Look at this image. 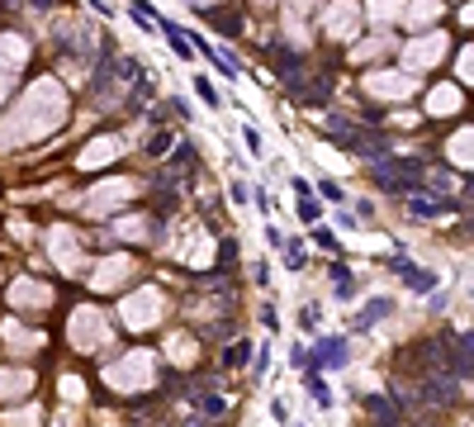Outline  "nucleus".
I'll return each instance as SVG.
<instances>
[{
  "label": "nucleus",
  "instance_id": "6",
  "mask_svg": "<svg viewBox=\"0 0 474 427\" xmlns=\"http://www.w3.org/2000/svg\"><path fill=\"white\" fill-rule=\"evenodd\" d=\"M456 205H446V200H412V214H422V219H437V214H451Z\"/></svg>",
  "mask_w": 474,
  "mask_h": 427
},
{
  "label": "nucleus",
  "instance_id": "9",
  "mask_svg": "<svg viewBox=\"0 0 474 427\" xmlns=\"http://www.w3.org/2000/svg\"><path fill=\"white\" fill-rule=\"evenodd\" d=\"M318 190H323V195H328L332 205H342V186H337V181H318Z\"/></svg>",
  "mask_w": 474,
  "mask_h": 427
},
{
  "label": "nucleus",
  "instance_id": "1",
  "mask_svg": "<svg viewBox=\"0 0 474 427\" xmlns=\"http://www.w3.org/2000/svg\"><path fill=\"white\" fill-rule=\"evenodd\" d=\"M389 271L408 285L412 295H432V290H437V271H422L417 261H408V256H394V266H389Z\"/></svg>",
  "mask_w": 474,
  "mask_h": 427
},
{
  "label": "nucleus",
  "instance_id": "10",
  "mask_svg": "<svg viewBox=\"0 0 474 427\" xmlns=\"http://www.w3.org/2000/svg\"><path fill=\"white\" fill-rule=\"evenodd\" d=\"M299 219L304 223H318V205H313V200H299Z\"/></svg>",
  "mask_w": 474,
  "mask_h": 427
},
{
  "label": "nucleus",
  "instance_id": "8",
  "mask_svg": "<svg viewBox=\"0 0 474 427\" xmlns=\"http://www.w3.org/2000/svg\"><path fill=\"white\" fill-rule=\"evenodd\" d=\"M242 142H247L252 157H261V133H256V128H242Z\"/></svg>",
  "mask_w": 474,
  "mask_h": 427
},
{
  "label": "nucleus",
  "instance_id": "16",
  "mask_svg": "<svg viewBox=\"0 0 474 427\" xmlns=\"http://www.w3.org/2000/svg\"><path fill=\"white\" fill-rule=\"evenodd\" d=\"M460 351H465V361H474V332H465V342H460Z\"/></svg>",
  "mask_w": 474,
  "mask_h": 427
},
{
  "label": "nucleus",
  "instance_id": "11",
  "mask_svg": "<svg viewBox=\"0 0 474 427\" xmlns=\"http://www.w3.org/2000/svg\"><path fill=\"white\" fill-rule=\"evenodd\" d=\"M233 200L237 205H247V200H252V186H247V181H233Z\"/></svg>",
  "mask_w": 474,
  "mask_h": 427
},
{
  "label": "nucleus",
  "instance_id": "5",
  "mask_svg": "<svg viewBox=\"0 0 474 427\" xmlns=\"http://www.w3.org/2000/svg\"><path fill=\"white\" fill-rule=\"evenodd\" d=\"M195 95H200V100H204L209 110H219V105H223V95L214 91V81H209V76H195Z\"/></svg>",
  "mask_w": 474,
  "mask_h": 427
},
{
  "label": "nucleus",
  "instance_id": "12",
  "mask_svg": "<svg viewBox=\"0 0 474 427\" xmlns=\"http://www.w3.org/2000/svg\"><path fill=\"white\" fill-rule=\"evenodd\" d=\"M247 356H252V347H242V342H237V347L228 351V365H242V361H247Z\"/></svg>",
  "mask_w": 474,
  "mask_h": 427
},
{
  "label": "nucleus",
  "instance_id": "4",
  "mask_svg": "<svg viewBox=\"0 0 474 427\" xmlns=\"http://www.w3.org/2000/svg\"><path fill=\"white\" fill-rule=\"evenodd\" d=\"M304 385H308V394H313L318 404H323V409L332 404V385H328L323 375H318V370H308V375H304Z\"/></svg>",
  "mask_w": 474,
  "mask_h": 427
},
{
  "label": "nucleus",
  "instance_id": "7",
  "mask_svg": "<svg viewBox=\"0 0 474 427\" xmlns=\"http://www.w3.org/2000/svg\"><path fill=\"white\" fill-rule=\"evenodd\" d=\"M284 256H289V271H304V247L299 242H284Z\"/></svg>",
  "mask_w": 474,
  "mask_h": 427
},
{
  "label": "nucleus",
  "instance_id": "2",
  "mask_svg": "<svg viewBox=\"0 0 474 427\" xmlns=\"http://www.w3.org/2000/svg\"><path fill=\"white\" fill-rule=\"evenodd\" d=\"M318 365H328V370L347 365V337H323L318 342Z\"/></svg>",
  "mask_w": 474,
  "mask_h": 427
},
{
  "label": "nucleus",
  "instance_id": "17",
  "mask_svg": "<svg viewBox=\"0 0 474 427\" xmlns=\"http://www.w3.org/2000/svg\"><path fill=\"white\" fill-rule=\"evenodd\" d=\"M33 5H52V0H33Z\"/></svg>",
  "mask_w": 474,
  "mask_h": 427
},
{
  "label": "nucleus",
  "instance_id": "3",
  "mask_svg": "<svg viewBox=\"0 0 474 427\" xmlns=\"http://www.w3.org/2000/svg\"><path fill=\"white\" fill-rule=\"evenodd\" d=\"M389 314H394V300H370V309H365V314H356V328H375V323H379V318H389Z\"/></svg>",
  "mask_w": 474,
  "mask_h": 427
},
{
  "label": "nucleus",
  "instance_id": "13",
  "mask_svg": "<svg viewBox=\"0 0 474 427\" xmlns=\"http://www.w3.org/2000/svg\"><path fill=\"white\" fill-rule=\"evenodd\" d=\"M289 186L299 190V200H308V190H313V186H308V181H304V176H289Z\"/></svg>",
  "mask_w": 474,
  "mask_h": 427
},
{
  "label": "nucleus",
  "instance_id": "14",
  "mask_svg": "<svg viewBox=\"0 0 474 427\" xmlns=\"http://www.w3.org/2000/svg\"><path fill=\"white\" fill-rule=\"evenodd\" d=\"M299 323H304V328H308V332L318 328V309H313V304H308V309H304V318H299Z\"/></svg>",
  "mask_w": 474,
  "mask_h": 427
},
{
  "label": "nucleus",
  "instance_id": "15",
  "mask_svg": "<svg viewBox=\"0 0 474 427\" xmlns=\"http://www.w3.org/2000/svg\"><path fill=\"white\" fill-rule=\"evenodd\" d=\"M270 413H275L280 423H289V409H284V399H270Z\"/></svg>",
  "mask_w": 474,
  "mask_h": 427
}]
</instances>
